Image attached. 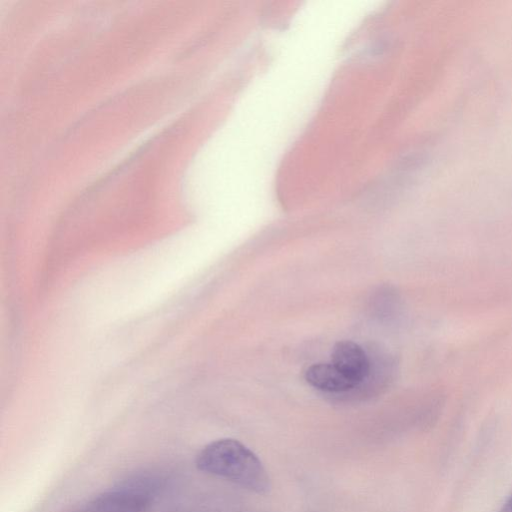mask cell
Here are the masks:
<instances>
[{
    "mask_svg": "<svg viewBox=\"0 0 512 512\" xmlns=\"http://www.w3.org/2000/svg\"><path fill=\"white\" fill-rule=\"evenodd\" d=\"M197 468L257 494H267L270 478L258 456L236 439L222 438L205 445L197 454Z\"/></svg>",
    "mask_w": 512,
    "mask_h": 512,
    "instance_id": "cell-1",
    "label": "cell"
},
{
    "mask_svg": "<svg viewBox=\"0 0 512 512\" xmlns=\"http://www.w3.org/2000/svg\"><path fill=\"white\" fill-rule=\"evenodd\" d=\"M305 380L311 386L326 392H345L357 386L332 363L309 366L305 372Z\"/></svg>",
    "mask_w": 512,
    "mask_h": 512,
    "instance_id": "cell-4",
    "label": "cell"
},
{
    "mask_svg": "<svg viewBox=\"0 0 512 512\" xmlns=\"http://www.w3.org/2000/svg\"><path fill=\"white\" fill-rule=\"evenodd\" d=\"M331 363L346 377L358 385L369 372L365 351L352 341H339L332 349Z\"/></svg>",
    "mask_w": 512,
    "mask_h": 512,
    "instance_id": "cell-3",
    "label": "cell"
},
{
    "mask_svg": "<svg viewBox=\"0 0 512 512\" xmlns=\"http://www.w3.org/2000/svg\"><path fill=\"white\" fill-rule=\"evenodd\" d=\"M499 512H512V494L509 496V498L503 504V506L501 507Z\"/></svg>",
    "mask_w": 512,
    "mask_h": 512,
    "instance_id": "cell-5",
    "label": "cell"
},
{
    "mask_svg": "<svg viewBox=\"0 0 512 512\" xmlns=\"http://www.w3.org/2000/svg\"><path fill=\"white\" fill-rule=\"evenodd\" d=\"M150 502L147 485L133 482L97 495L78 512H142Z\"/></svg>",
    "mask_w": 512,
    "mask_h": 512,
    "instance_id": "cell-2",
    "label": "cell"
}]
</instances>
